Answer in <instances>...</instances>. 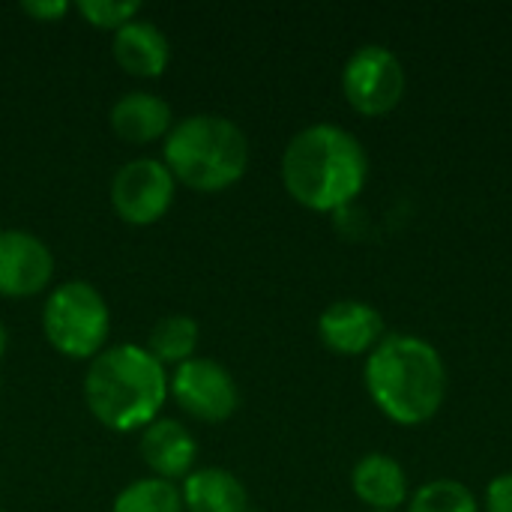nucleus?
Wrapping results in <instances>:
<instances>
[{
  "label": "nucleus",
  "instance_id": "obj_1",
  "mask_svg": "<svg viewBox=\"0 0 512 512\" xmlns=\"http://www.w3.org/2000/svg\"><path fill=\"white\" fill-rule=\"evenodd\" d=\"M369 156L360 138L336 123L300 129L282 153V186L306 210L336 213L366 186Z\"/></svg>",
  "mask_w": 512,
  "mask_h": 512
},
{
  "label": "nucleus",
  "instance_id": "obj_2",
  "mask_svg": "<svg viewBox=\"0 0 512 512\" xmlns=\"http://www.w3.org/2000/svg\"><path fill=\"white\" fill-rule=\"evenodd\" d=\"M363 381L378 411L399 426L429 423L447 399V369L435 345L393 333L366 357Z\"/></svg>",
  "mask_w": 512,
  "mask_h": 512
},
{
  "label": "nucleus",
  "instance_id": "obj_3",
  "mask_svg": "<svg viewBox=\"0 0 512 512\" xmlns=\"http://www.w3.org/2000/svg\"><path fill=\"white\" fill-rule=\"evenodd\" d=\"M168 369L144 345H114L96 354L84 375V402L111 432H138L159 420L168 399Z\"/></svg>",
  "mask_w": 512,
  "mask_h": 512
},
{
  "label": "nucleus",
  "instance_id": "obj_4",
  "mask_svg": "<svg viewBox=\"0 0 512 512\" xmlns=\"http://www.w3.org/2000/svg\"><path fill=\"white\" fill-rule=\"evenodd\" d=\"M162 162L192 192H225L249 168V138L222 114H189L165 135Z\"/></svg>",
  "mask_w": 512,
  "mask_h": 512
},
{
  "label": "nucleus",
  "instance_id": "obj_5",
  "mask_svg": "<svg viewBox=\"0 0 512 512\" xmlns=\"http://www.w3.org/2000/svg\"><path fill=\"white\" fill-rule=\"evenodd\" d=\"M42 333L69 360H93L111 336V312L99 288L87 279L57 285L42 306Z\"/></svg>",
  "mask_w": 512,
  "mask_h": 512
},
{
  "label": "nucleus",
  "instance_id": "obj_6",
  "mask_svg": "<svg viewBox=\"0 0 512 512\" xmlns=\"http://www.w3.org/2000/svg\"><path fill=\"white\" fill-rule=\"evenodd\" d=\"M342 93L357 114L384 117L405 96V66L384 45H360L345 60Z\"/></svg>",
  "mask_w": 512,
  "mask_h": 512
},
{
  "label": "nucleus",
  "instance_id": "obj_7",
  "mask_svg": "<svg viewBox=\"0 0 512 512\" xmlns=\"http://www.w3.org/2000/svg\"><path fill=\"white\" fill-rule=\"evenodd\" d=\"M177 180L162 159L138 156L120 165L111 177V207L126 225H156L174 204Z\"/></svg>",
  "mask_w": 512,
  "mask_h": 512
},
{
  "label": "nucleus",
  "instance_id": "obj_8",
  "mask_svg": "<svg viewBox=\"0 0 512 512\" xmlns=\"http://www.w3.org/2000/svg\"><path fill=\"white\" fill-rule=\"evenodd\" d=\"M168 393L189 417L201 423H225L240 405L234 375L210 357H192L177 366L168 381Z\"/></svg>",
  "mask_w": 512,
  "mask_h": 512
},
{
  "label": "nucleus",
  "instance_id": "obj_9",
  "mask_svg": "<svg viewBox=\"0 0 512 512\" xmlns=\"http://www.w3.org/2000/svg\"><path fill=\"white\" fill-rule=\"evenodd\" d=\"M54 276V255L45 240L30 231H0V297H36Z\"/></svg>",
  "mask_w": 512,
  "mask_h": 512
},
{
  "label": "nucleus",
  "instance_id": "obj_10",
  "mask_svg": "<svg viewBox=\"0 0 512 512\" xmlns=\"http://www.w3.org/2000/svg\"><path fill=\"white\" fill-rule=\"evenodd\" d=\"M318 339L342 357H369L384 339V318L372 303L336 300L318 318Z\"/></svg>",
  "mask_w": 512,
  "mask_h": 512
},
{
  "label": "nucleus",
  "instance_id": "obj_11",
  "mask_svg": "<svg viewBox=\"0 0 512 512\" xmlns=\"http://www.w3.org/2000/svg\"><path fill=\"white\" fill-rule=\"evenodd\" d=\"M141 459L150 468L153 477L159 480H186L195 468L198 459V444L192 438V432L171 417H159L153 420L147 429H141Z\"/></svg>",
  "mask_w": 512,
  "mask_h": 512
},
{
  "label": "nucleus",
  "instance_id": "obj_12",
  "mask_svg": "<svg viewBox=\"0 0 512 512\" xmlns=\"http://www.w3.org/2000/svg\"><path fill=\"white\" fill-rule=\"evenodd\" d=\"M111 54L117 66L135 78H159L171 63V42L159 24L147 18H135L114 30Z\"/></svg>",
  "mask_w": 512,
  "mask_h": 512
},
{
  "label": "nucleus",
  "instance_id": "obj_13",
  "mask_svg": "<svg viewBox=\"0 0 512 512\" xmlns=\"http://www.w3.org/2000/svg\"><path fill=\"white\" fill-rule=\"evenodd\" d=\"M108 123L114 135L129 144H153V141H165V135L174 126V114L162 96L147 90H132L111 105Z\"/></svg>",
  "mask_w": 512,
  "mask_h": 512
},
{
  "label": "nucleus",
  "instance_id": "obj_14",
  "mask_svg": "<svg viewBox=\"0 0 512 512\" xmlns=\"http://www.w3.org/2000/svg\"><path fill=\"white\" fill-rule=\"evenodd\" d=\"M351 489L372 512H396L408 504L405 468L384 453H369L354 465Z\"/></svg>",
  "mask_w": 512,
  "mask_h": 512
},
{
  "label": "nucleus",
  "instance_id": "obj_15",
  "mask_svg": "<svg viewBox=\"0 0 512 512\" xmlns=\"http://www.w3.org/2000/svg\"><path fill=\"white\" fill-rule=\"evenodd\" d=\"M180 498L186 512H246L249 492L237 474L225 468H198L180 480Z\"/></svg>",
  "mask_w": 512,
  "mask_h": 512
},
{
  "label": "nucleus",
  "instance_id": "obj_16",
  "mask_svg": "<svg viewBox=\"0 0 512 512\" xmlns=\"http://www.w3.org/2000/svg\"><path fill=\"white\" fill-rule=\"evenodd\" d=\"M198 348V321L189 315H165L150 327L147 336V351L168 369V366H183L186 360L195 357Z\"/></svg>",
  "mask_w": 512,
  "mask_h": 512
},
{
  "label": "nucleus",
  "instance_id": "obj_17",
  "mask_svg": "<svg viewBox=\"0 0 512 512\" xmlns=\"http://www.w3.org/2000/svg\"><path fill=\"white\" fill-rule=\"evenodd\" d=\"M111 512H186L180 486L159 480V477H141L132 480L111 504Z\"/></svg>",
  "mask_w": 512,
  "mask_h": 512
},
{
  "label": "nucleus",
  "instance_id": "obj_18",
  "mask_svg": "<svg viewBox=\"0 0 512 512\" xmlns=\"http://www.w3.org/2000/svg\"><path fill=\"white\" fill-rule=\"evenodd\" d=\"M408 512H480V504L465 483L441 477L408 495Z\"/></svg>",
  "mask_w": 512,
  "mask_h": 512
},
{
  "label": "nucleus",
  "instance_id": "obj_19",
  "mask_svg": "<svg viewBox=\"0 0 512 512\" xmlns=\"http://www.w3.org/2000/svg\"><path fill=\"white\" fill-rule=\"evenodd\" d=\"M75 9L87 24L99 30H111V33L141 15L138 0H78Z\"/></svg>",
  "mask_w": 512,
  "mask_h": 512
},
{
  "label": "nucleus",
  "instance_id": "obj_20",
  "mask_svg": "<svg viewBox=\"0 0 512 512\" xmlns=\"http://www.w3.org/2000/svg\"><path fill=\"white\" fill-rule=\"evenodd\" d=\"M486 512H512V474H498L486 486Z\"/></svg>",
  "mask_w": 512,
  "mask_h": 512
},
{
  "label": "nucleus",
  "instance_id": "obj_21",
  "mask_svg": "<svg viewBox=\"0 0 512 512\" xmlns=\"http://www.w3.org/2000/svg\"><path fill=\"white\" fill-rule=\"evenodd\" d=\"M21 12L30 15L33 21H57L69 12V3L66 0H24L21 3Z\"/></svg>",
  "mask_w": 512,
  "mask_h": 512
},
{
  "label": "nucleus",
  "instance_id": "obj_22",
  "mask_svg": "<svg viewBox=\"0 0 512 512\" xmlns=\"http://www.w3.org/2000/svg\"><path fill=\"white\" fill-rule=\"evenodd\" d=\"M6 342H9V336H6V327H3V321H0V357L6 354Z\"/></svg>",
  "mask_w": 512,
  "mask_h": 512
},
{
  "label": "nucleus",
  "instance_id": "obj_23",
  "mask_svg": "<svg viewBox=\"0 0 512 512\" xmlns=\"http://www.w3.org/2000/svg\"><path fill=\"white\" fill-rule=\"evenodd\" d=\"M0 512H3V510H0Z\"/></svg>",
  "mask_w": 512,
  "mask_h": 512
}]
</instances>
